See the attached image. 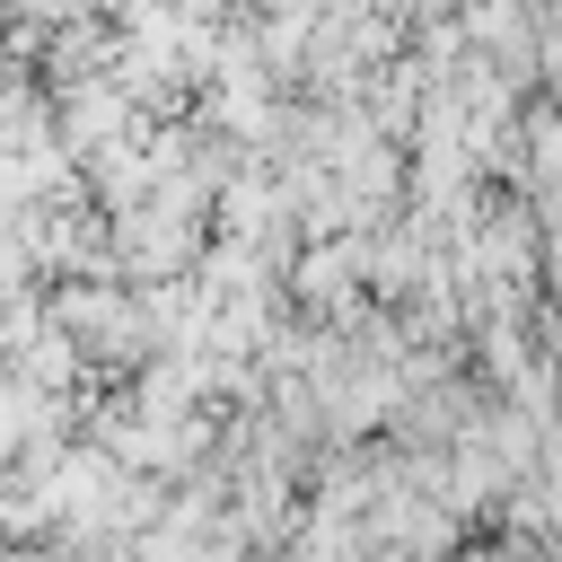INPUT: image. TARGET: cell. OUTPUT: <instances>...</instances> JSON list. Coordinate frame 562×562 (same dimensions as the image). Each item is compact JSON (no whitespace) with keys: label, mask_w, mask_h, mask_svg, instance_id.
<instances>
[{"label":"cell","mask_w":562,"mask_h":562,"mask_svg":"<svg viewBox=\"0 0 562 562\" xmlns=\"http://www.w3.org/2000/svg\"><path fill=\"white\" fill-rule=\"evenodd\" d=\"M53 97V140L70 149V158H88L97 140H114L123 123H132V97L105 79V70H88V79H61V88H44Z\"/></svg>","instance_id":"6da1fadb"}]
</instances>
